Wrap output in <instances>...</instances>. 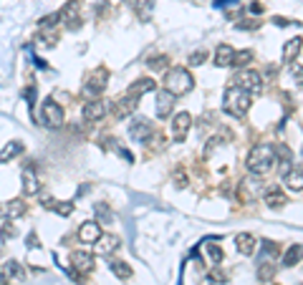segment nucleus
<instances>
[{"instance_id":"1","label":"nucleus","mask_w":303,"mask_h":285,"mask_svg":"<svg viewBox=\"0 0 303 285\" xmlns=\"http://www.w3.org/2000/svg\"><path fill=\"white\" fill-rule=\"evenodd\" d=\"M275 164V149L271 144H258L248 154V169L253 174H268Z\"/></svg>"},{"instance_id":"2","label":"nucleus","mask_w":303,"mask_h":285,"mask_svg":"<svg viewBox=\"0 0 303 285\" xmlns=\"http://www.w3.org/2000/svg\"><path fill=\"white\" fill-rule=\"evenodd\" d=\"M164 84H167V91H169L172 96H184V93H190V91H192L195 79L190 76V71H187V68H172V71H167Z\"/></svg>"},{"instance_id":"3","label":"nucleus","mask_w":303,"mask_h":285,"mask_svg":"<svg viewBox=\"0 0 303 285\" xmlns=\"http://www.w3.org/2000/svg\"><path fill=\"white\" fill-rule=\"evenodd\" d=\"M248 109H250V93H245L242 88H230L228 93H225V111L230 116H235V119H242V116L248 114Z\"/></svg>"},{"instance_id":"4","label":"nucleus","mask_w":303,"mask_h":285,"mask_svg":"<svg viewBox=\"0 0 303 285\" xmlns=\"http://www.w3.org/2000/svg\"><path fill=\"white\" fill-rule=\"evenodd\" d=\"M233 81H235V86L242 88L245 93H260V91H263V76H260L258 71H253V68L240 71Z\"/></svg>"},{"instance_id":"5","label":"nucleus","mask_w":303,"mask_h":285,"mask_svg":"<svg viewBox=\"0 0 303 285\" xmlns=\"http://www.w3.org/2000/svg\"><path fill=\"white\" fill-rule=\"evenodd\" d=\"M43 121H46L51 129H59V126H63V109H61L56 101H51V99H46V101H43Z\"/></svg>"},{"instance_id":"6","label":"nucleus","mask_w":303,"mask_h":285,"mask_svg":"<svg viewBox=\"0 0 303 285\" xmlns=\"http://www.w3.org/2000/svg\"><path fill=\"white\" fill-rule=\"evenodd\" d=\"M190 126H192V116L187 111H182V114H177L172 119V137H175V142H184Z\"/></svg>"},{"instance_id":"7","label":"nucleus","mask_w":303,"mask_h":285,"mask_svg":"<svg viewBox=\"0 0 303 285\" xmlns=\"http://www.w3.org/2000/svg\"><path fill=\"white\" fill-rule=\"evenodd\" d=\"M106 114H109V104L101 101V99H93V101H89L84 106V119L86 121H101Z\"/></svg>"},{"instance_id":"8","label":"nucleus","mask_w":303,"mask_h":285,"mask_svg":"<svg viewBox=\"0 0 303 285\" xmlns=\"http://www.w3.org/2000/svg\"><path fill=\"white\" fill-rule=\"evenodd\" d=\"M79 10H81V3L79 0H71V3H66L63 5V10L59 13V21H66L68 23V28H79L81 23V18H79Z\"/></svg>"},{"instance_id":"9","label":"nucleus","mask_w":303,"mask_h":285,"mask_svg":"<svg viewBox=\"0 0 303 285\" xmlns=\"http://www.w3.org/2000/svg\"><path fill=\"white\" fill-rule=\"evenodd\" d=\"M137 111V99L134 96H121V99H117V104H114V116L117 119H129V116Z\"/></svg>"},{"instance_id":"10","label":"nucleus","mask_w":303,"mask_h":285,"mask_svg":"<svg viewBox=\"0 0 303 285\" xmlns=\"http://www.w3.org/2000/svg\"><path fill=\"white\" fill-rule=\"evenodd\" d=\"M129 137L137 139V142H147L152 137V124L147 119H134L131 126H129Z\"/></svg>"},{"instance_id":"11","label":"nucleus","mask_w":303,"mask_h":285,"mask_svg":"<svg viewBox=\"0 0 303 285\" xmlns=\"http://www.w3.org/2000/svg\"><path fill=\"white\" fill-rule=\"evenodd\" d=\"M79 240L86 242V245L99 242V240H101V225H99L96 220H93V222H84V225L79 227Z\"/></svg>"},{"instance_id":"12","label":"nucleus","mask_w":303,"mask_h":285,"mask_svg":"<svg viewBox=\"0 0 303 285\" xmlns=\"http://www.w3.org/2000/svg\"><path fill=\"white\" fill-rule=\"evenodd\" d=\"M172 106H175V96L167 88H162L157 93V116L159 119H167V116L172 114Z\"/></svg>"},{"instance_id":"13","label":"nucleus","mask_w":303,"mask_h":285,"mask_svg":"<svg viewBox=\"0 0 303 285\" xmlns=\"http://www.w3.org/2000/svg\"><path fill=\"white\" fill-rule=\"evenodd\" d=\"M104 88H106V71L99 68V71L89 79V84H86V88H84V93H86V96H96V93H101Z\"/></svg>"},{"instance_id":"14","label":"nucleus","mask_w":303,"mask_h":285,"mask_svg":"<svg viewBox=\"0 0 303 285\" xmlns=\"http://www.w3.org/2000/svg\"><path fill=\"white\" fill-rule=\"evenodd\" d=\"M258 195H260V179H258V177H248V179H242V184H240V197L242 200L248 202L250 197L255 200Z\"/></svg>"},{"instance_id":"15","label":"nucleus","mask_w":303,"mask_h":285,"mask_svg":"<svg viewBox=\"0 0 303 285\" xmlns=\"http://www.w3.org/2000/svg\"><path fill=\"white\" fill-rule=\"evenodd\" d=\"M157 88V81L154 79H139V81H134V84L129 86V96H134V99H139V96H144V93H149Z\"/></svg>"},{"instance_id":"16","label":"nucleus","mask_w":303,"mask_h":285,"mask_svg":"<svg viewBox=\"0 0 303 285\" xmlns=\"http://www.w3.org/2000/svg\"><path fill=\"white\" fill-rule=\"evenodd\" d=\"M235 245H238V253H242V255H253L255 248H258V240H255L253 235H248V232H240V235L235 237Z\"/></svg>"},{"instance_id":"17","label":"nucleus","mask_w":303,"mask_h":285,"mask_svg":"<svg viewBox=\"0 0 303 285\" xmlns=\"http://www.w3.org/2000/svg\"><path fill=\"white\" fill-rule=\"evenodd\" d=\"M283 182L288 184V189H293V192H301V189H303V174H301V167H291V169L283 174Z\"/></svg>"},{"instance_id":"18","label":"nucleus","mask_w":303,"mask_h":285,"mask_svg":"<svg viewBox=\"0 0 303 285\" xmlns=\"http://www.w3.org/2000/svg\"><path fill=\"white\" fill-rule=\"evenodd\" d=\"M38 189H41V182H38L35 172H33V169H23V195H26V197H30V195H38Z\"/></svg>"},{"instance_id":"19","label":"nucleus","mask_w":303,"mask_h":285,"mask_svg":"<svg viewBox=\"0 0 303 285\" xmlns=\"http://www.w3.org/2000/svg\"><path fill=\"white\" fill-rule=\"evenodd\" d=\"M71 265L81 273H89V270H93V257L89 253H71Z\"/></svg>"},{"instance_id":"20","label":"nucleus","mask_w":303,"mask_h":285,"mask_svg":"<svg viewBox=\"0 0 303 285\" xmlns=\"http://www.w3.org/2000/svg\"><path fill=\"white\" fill-rule=\"evenodd\" d=\"M109 270H111L119 280H129V278H131V268H129L124 260H117V257H109Z\"/></svg>"},{"instance_id":"21","label":"nucleus","mask_w":303,"mask_h":285,"mask_svg":"<svg viewBox=\"0 0 303 285\" xmlns=\"http://www.w3.org/2000/svg\"><path fill=\"white\" fill-rule=\"evenodd\" d=\"M233 53H235V51H233V46L220 43V46H217V51H215V63H217V66H222V68H225V66H230Z\"/></svg>"},{"instance_id":"22","label":"nucleus","mask_w":303,"mask_h":285,"mask_svg":"<svg viewBox=\"0 0 303 285\" xmlns=\"http://www.w3.org/2000/svg\"><path fill=\"white\" fill-rule=\"evenodd\" d=\"M134 10H137V18L139 21H149L152 13H154V0H137L134 3Z\"/></svg>"},{"instance_id":"23","label":"nucleus","mask_w":303,"mask_h":285,"mask_svg":"<svg viewBox=\"0 0 303 285\" xmlns=\"http://www.w3.org/2000/svg\"><path fill=\"white\" fill-rule=\"evenodd\" d=\"M93 212H96V222H99V225H101V222H104V225L114 222V212H111L104 202H96V204H93Z\"/></svg>"},{"instance_id":"24","label":"nucleus","mask_w":303,"mask_h":285,"mask_svg":"<svg viewBox=\"0 0 303 285\" xmlns=\"http://www.w3.org/2000/svg\"><path fill=\"white\" fill-rule=\"evenodd\" d=\"M46 210H53L59 215H71L73 212V202H61V200H46Z\"/></svg>"},{"instance_id":"25","label":"nucleus","mask_w":303,"mask_h":285,"mask_svg":"<svg viewBox=\"0 0 303 285\" xmlns=\"http://www.w3.org/2000/svg\"><path fill=\"white\" fill-rule=\"evenodd\" d=\"M266 202H268V207H271V210H280V207L288 202V197H286L280 189H271V192L266 195Z\"/></svg>"},{"instance_id":"26","label":"nucleus","mask_w":303,"mask_h":285,"mask_svg":"<svg viewBox=\"0 0 303 285\" xmlns=\"http://www.w3.org/2000/svg\"><path fill=\"white\" fill-rule=\"evenodd\" d=\"M298 51H301V38L288 41V43H286V48H283V61H286V63H291L293 58L298 56Z\"/></svg>"},{"instance_id":"27","label":"nucleus","mask_w":303,"mask_h":285,"mask_svg":"<svg viewBox=\"0 0 303 285\" xmlns=\"http://www.w3.org/2000/svg\"><path fill=\"white\" fill-rule=\"evenodd\" d=\"M273 275H275L273 262H271V260H263V262H260V268H258V280H260V283H271Z\"/></svg>"},{"instance_id":"28","label":"nucleus","mask_w":303,"mask_h":285,"mask_svg":"<svg viewBox=\"0 0 303 285\" xmlns=\"http://www.w3.org/2000/svg\"><path fill=\"white\" fill-rule=\"evenodd\" d=\"M23 212H26V202H23V200H13V202H8V204H5V215H8L10 220L21 217Z\"/></svg>"},{"instance_id":"29","label":"nucleus","mask_w":303,"mask_h":285,"mask_svg":"<svg viewBox=\"0 0 303 285\" xmlns=\"http://www.w3.org/2000/svg\"><path fill=\"white\" fill-rule=\"evenodd\" d=\"M298 262H301V245L296 242L293 248H288V253L283 257V265H286V268H293V265H298Z\"/></svg>"},{"instance_id":"30","label":"nucleus","mask_w":303,"mask_h":285,"mask_svg":"<svg viewBox=\"0 0 303 285\" xmlns=\"http://www.w3.org/2000/svg\"><path fill=\"white\" fill-rule=\"evenodd\" d=\"M23 151V144L21 142H10L3 151H0V162H8V159H13V157H18Z\"/></svg>"},{"instance_id":"31","label":"nucleus","mask_w":303,"mask_h":285,"mask_svg":"<svg viewBox=\"0 0 303 285\" xmlns=\"http://www.w3.org/2000/svg\"><path fill=\"white\" fill-rule=\"evenodd\" d=\"M3 273H5V278L10 275V278H15V280H23V268H21L15 260H8L5 268H3Z\"/></svg>"},{"instance_id":"32","label":"nucleus","mask_w":303,"mask_h":285,"mask_svg":"<svg viewBox=\"0 0 303 285\" xmlns=\"http://www.w3.org/2000/svg\"><path fill=\"white\" fill-rule=\"evenodd\" d=\"M253 61V51H235L233 53V61H230V66H248Z\"/></svg>"},{"instance_id":"33","label":"nucleus","mask_w":303,"mask_h":285,"mask_svg":"<svg viewBox=\"0 0 303 285\" xmlns=\"http://www.w3.org/2000/svg\"><path fill=\"white\" fill-rule=\"evenodd\" d=\"M207 257H210L212 265H217V262L222 260V250H220L217 245H207Z\"/></svg>"},{"instance_id":"34","label":"nucleus","mask_w":303,"mask_h":285,"mask_svg":"<svg viewBox=\"0 0 303 285\" xmlns=\"http://www.w3.org/2000/svg\"><path fill=\"white\" fill-rule=\"evenodd\" d=\"M147 63H149V68H152V71H157V68H167V63H169V58H167V56H157V58H154V61H152V58H149Z\"/></svg>"},{"instance_id":"35","label":"nucleus","mask_w":303,"mask_h":285,"mask_svg":"<svg viewBox=\"0 0 303 285\" xmlns=\"http://www.w3.org/2000/svg\"><path fill=\"white\" fill-rule=\"evenodd\" d=\"M117 248H119V240H117V237H106L99 250H101V253H109V250H117Z\"/></svg>"},{"instance_id":"36","label":"nucleus","mask_w":303,"mask_h":285,"mask_svg":"<svg viewBox=\"0 0 303 285\" xmlns=\"http://www.w3.org/2000/svg\"><path fill=\"white\" fill-rule=\"evenodd\" d=\"M15 235H18L15 225H10V222H5V225H3V240H10V237H15Z\"/></svg>"},{"instance_id":"37","label":"nucleus","mask_w":303,"mask_h":285,"mask_svg":"<svg viewBox=\"0 0 303 285\" xmlns=\"http://www.w3.org/2000/svg\"><path fill=\"white\" fill-rule=\"evenodd\" d=\"M205 58H207V53H205V51H197V53H192V56H190V63H192V66H200V63H205Z\"/></svg>"},{"instance_id":"38","label":"nucleus","mask_w":303,"mask_h":285,"mask_svg":"<svg viewBox=\"0 0 303 285\" xmlns=\"http://www.w3.org/2000/svg\"><path fill=\"white\" fill-rule=\"evenodd\" d=\"M59 23V13H51V15H46L43 21H41V26L43 28H48V26H56Z\"/></svg>"},{"instance_id":"39","label":"nucleus","mask_w":303,"mask_h":285,"mask_svg":"<svg viewBox=\"0 0 303 285\" xmlns=\"http://www.w3.org/2000/svg\"><path fill=\"white\" fill-rule=\"evenodd\" d=\"M215 280V285H222L225 283V273H220V270H215V273H210V283Z\"/></svg>"},{"instance_id":"40","label":"nucleus","mask_w":303,"mask_h":285,"mask_svg":"<svg viewBox=\"0 0 303 285\" xmlns=\"http://www.w3.org/2000/svg\"><path fill=\"white\" fill-rule=\"evenodd\" d=\"M230 3L235 5L238 0H215V5H217V8H225V5H230Z\"/></svg>"},{"instance_id":"41","label":"nucleus","mask_w":303,"mask_h":285,"mask_svg":"<svg viewBox=\"0 0 303 285\" xmlns=\"http://www.w3.org/2000/svg\"><path fill=\"white\" fill-rule=\"evenodd\" d=\"M250 13H263V5H260V3H255V5H250Z\"/></svg>"},{"instance_id":"42","label":"nucleus","mask_w":303,"mask_h":285,"mask_svg":"<svg viewBox=\"0 0 303 285\" xmlns=\"http://www.w3.org/2000/svg\"><path fill=\"white\" fill-rule=\"evenodd\" d=\"M28 248H38V240H35V235H30V237H28Z\"/></svg>"},{"instance_id":"43","label":"nucleus","mask_w":303,"mask_h":285,"mask_svg":"<svg viewBox=\"0 0 303 285\" xmlns=\"http://www.w3.org/2000/svg\"><path fill=\"white\" fill-rule=\"evenodd\" d=\"M8 283V278H5V273H3V268H0V285Z\"/></svg>"}]
</instances>
